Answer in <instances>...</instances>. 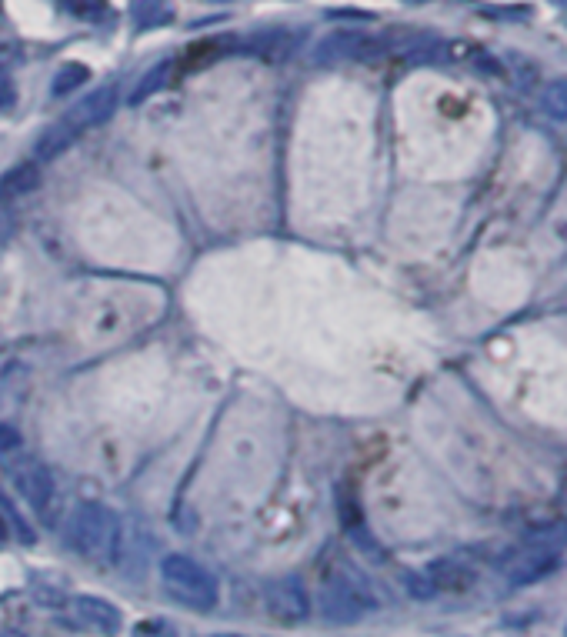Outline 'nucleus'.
<instances>
[{"label": "nucleus", "instance_id": "obj_1", "mask_svg": "<svg viewBox=\"0 0 567 637\" xmlns=\"http://www.w3.org/2000/svg\"><path fill=\"white\" fill-rule=\"evenodd\" d=\"M67 541L81 557L94 564H111L121 554V521L104 504L84 501L67 521Z\"/></svg>", "mask_w": 567, "mask_h": 637}, {"label": "nucleus", "instance_id": "obj_2", "mask_svg": "<svg viewBox=\"0 0 567 637\" xmlns=\"http://www.w3.org/2000/svg\"><path fill=\"white\" fill-rule=\"evenodd\" d=\"M161 581H164V591L171 594L174 601H181L184 607H191V611H214L217 601H221L217 577L187 554L164 557Z\"/></svg>", "mask_w": 567, "mask_h": 637}, {"label": "nucleus", "instance_id": "obj_3", "mask_svg": "<svg viewBox=\"0 0 567 637\" xmlns=\"http://www.w3.org/2000/svg\"><path fill=\"white\" fill-rule=\"evenodd\" d=\"M377 607L371 584L351 567H337L321 584V614L331 624H354Z\"/></svg>", "mask_w": 567, "mask_h": 637}, {"label": "nucleus", "instance_id": "obj_4", "mask_svg": "<svg viewBox=\"0 0 567 637\" xmlns=\"http://www.w3.org/2000/svg\"><path fill=\"white\" fill-rule=\"evenodd\" d=\"M561 544L564 537L557 531H537L521 544V551L507 557L504 577L511 587H531L544 577H551L561 567Z\"/></svg>", "mask_w": 567, "mask_h": 637}, {"label": "nucleus", "instance_id": "obj_5", "mask_svg": "<svg viewBox=\"0 0 567 637\" xmlns=\"http://www.w3.org/2000/svg\"><path fill=\"white\" fill-rule=\"evenodd\" d=\"M64 617H67V624L77 627V631L101 634V637H114L124 627V617L117 611V604L104 601V597H94V594L67 597Z\"/></svg>", "mask_w": 567, "mask_h": 637}, {"label": "nucleus", "instance_id": "obj_6", "mask_svg": "<svg viewBox=\"0 0 567 637\" xmlns=\"http://www.w3.org/2000/svg\"><path fill=\"white\" fill-rule=\"evenodd\" d=\"M11 477L24 501L31 504L37 514H47V507L54 504V477L47 471V464H41L37 457H24L21 464H14Z\"/></svg>", "mask_w": 567, "mask_h": 637}, {"label": "nucleus", "instance_id": "obj_7", "mask_svg": "<svg viewBox=\"0 0 567 637\" xmlns=\"http://www.w3.org/2000/svg\"><path fill=\"white\" fill-rule=\"evenodd\" d=\"M374 37H367L361 31H334L327 34L321 44L314 47V64H341V61H357V57H371L377 51Z\"/></svg>", "mask_w": 567, "mask_h": 637}, {"label": "nucleus", "instance_id": "obj_8", "mask_svg": "<svg viewBox=\"0 0 567 637\" xmlns=\"http://www.w3.org/2000/svg\"><path fill=\"white\" fill-rule=\"evenodd\" d=\"M267 611L284 624L304 621V617L311 614V601H307L304 584L297 581V577H284V581L271 584V591H267Z\"/></svg>", "mask_w": 567, "mask_h": 637}, {"label": "nucleus", "instance_id": "obj_9", "mask_svg": "<svg viewBox=\"0 0 567 637\" xmlns=\"http://www.w3.org/2000/svg\"><path fill=\"white\" fill-rule=\"evenodd\" d=\"M114 111H117V84H104V87H97V91L87 94L84 101L64 117V121L71 124L74 131L84 134V131H91V127H97V124L111 121Z\"/></svg>", "mask_w": 567, "mask_h": 637}, {"label": "nucleus", "instance_id": "obj_10", "mask_svg": "<svg viewBox=\"0 0 567 637\" xmlns=\"http://www.w3.org/2000/svg\"><path fill=\"white\" fill-rule=\"evenodd\" d=\"M337 514H341V524H344L347 537H351V541L361 547V551L371 554V561H384L381 544H377L374 537H371V531H367L361 504H357V497L347 491V487H337Z\"/></svg>", "mask_w": 567, "mask_h": 637}, {"label": "nucleus", "instance_id": "obj_11", "mask_svg": "<svg viewBox=\"0 0 567 637\" xmlns=\"http://www.w3.org/2000/svg\"><path fill=\"white\" fill-rule=\"evenodd\" d=\"M424 577L431 581L434 591H451V594L471 591L477 581V574L464 561H457V557H437V561L427 564Z\"/></svg>", "mask_w": 567, "mask_h": 637}, {"label": "nucleus", "instance_id": "obj_12", "mask_svg": "<svg viewBox=\"0 0 567 637\" xmlns=\"http://www.w3.org/2000/svg\"><path fill=\"white\" fill-rule=\"evenodd\" d=\"M304 41V31H284V27H274V31H261L254 34L247 47H251V54L264 57V61H284V57H291L297 47Z\"/></svg>", "mask_w": 567, "mask_h": 637}, {"label": "nucleus", "instance_id": "obj_13", "mask_svg": "<svg viewBox=\"0 0 567 637\" xmlns=\"http://www.w3.org/2000/svg\"><path fill=\"white\" fill-rule=\"evenodd\" d=\"M77 137H81V131H74L67 121L47 127V131L37 137V144H34L37 164H51V161H57V157H64L77 144Z\"/></svg>", "mask_w": 567, "mask_h": 637}, {"label": "nucleus", "instance_id": "obj_14", "mask_svg": "<svg viewBox=\"0 0 567 637\" xmlns=\"http://www.w3.org/2000/svg\"><path fill=\"white\" fill-rule=\"evenodd\" d=\"M41 184V164L37 161H24L11 167L7 174H0V201H17V197L31 194L34 187Z\"/></svg>", "mask_w": 567, "mask_h": 637}, {"label": "nucleus", "instance_id": "obj_15", "mask_svg": "<svg viewBox=\"0 0 567 637\" xmlns=\"http://www.w3.org/2000/svg\"><path fill=\"white\" fill-rule=\"evenodd\" d=\"M131 17L141 31H154V27H167L177 17L171 0H134Z\"/></svg>", "mask_w": 567, "mask_h": 637}, {"label": "nucleus", "instance_id": "obj_16", "mask_svg": "<svg viewBox=\"0 0 567 637\" xmlns=\"http://www.w3.org/2000/svg\"><path fill=\"white\" fill-rule=\"evenodd\" d=\"M174 61H161V64H154L151 71H147L141 81H137V87H134V94H131V104L134 107H141L144 101H151V97L161 91V87L171 81V74H174Z\"/></svg>", "mask_w": 567, "mask_h": 637}, {"label": "nucleus", "instance_id": "obj_17", "mask_svg": "<svg viewBox=\"0 0 567 637\" xmlns=\"http://www.w3.org/2000/svg\"><path fill=\"white\" fill-rule=\"evenodd\" d=\"M541 111L551 121H567V77H554L541 91Z\"/></svg>", "mask_w": 567, "mask_h": 637}, {"label": "nucleus", "instance_id": "obj_18", "mask_svg": "<svg viewBox=\"0 0 567 637\" xmlns=\"http://www.w3.org/2000/svg\"><path fill=\"white\" fill-rule=\"evenodd\" d=\"M87 77H91V71H87L84 64H64L61 71L54 74L51 94H54V97H67V94H74L77 87H84Z\"/></svg>", "mask_w": 567, "mask_h": 637}, {"label": "nucleus", "instance_id": "obj_19", "mask_svg": "<svg viewBox=\"0 0 567 637\" xmlns=\"http://www.w3.org/2000/svg\"><path fill=\"white\" fill-rule=\"evenodd\" d=\"M61 4L74 17H84V21H101L107 14V0H61Z\"/></svg>", "mask_w": 567, "mask_h": 637}, {"label": "nucleus", "instance_id": "obj_20", "mask_svg": "<svg viewBox=\"0 0 567 637\" xmlns=\"http://www.w3.org/2000/svg\"><path fill=\"white\" fill-rule=\"evenodd\" d=\"M21 444H24L21 431H17L14 424L0 421V461H4V457H14L17 451H21Z\"/></svg>", "mask_w": 567, "mask_h": 637}, {"label": "nucleus", "instance_id": "obj_21", "mask_svg": "<svg viewBox=\"0 0 567 637\" xmlns=\"http://www.w3.org/2000/svg\"><path fill=\"white\" fill-rule=\"evenodd\" d=\"M404 581H407V591H411L414 597H431L434 594V587L424 574H404Z\"/></svg>", "mask_w": 567, "mask_h": 637}, {"label": "nucleus", "instance_id": "obj_22", "mask_svg": "<svg viewBox=\"0 0 567 637\" xmlns=\"http://www.w3.org/2000/svg\"><path fill=\"white\" fill-rule=\"evenodd\" d=\"M4 534H7V524H4V517H0V541H4Z\"/></svg>", "mask_w": 567, "mask_h": 637}, {"label": "nucleus", "instance_id": "obj_23", "mask_svg": "<svg viewBox=\"0 0 567 637\" xmlns=\"http://www.w3.org/2000/svg\"><path fill=\"white\" fill-rule=\"evenodd\" d=\"M217 637H244V634H217Z\"/></svg>", "mask_w": 567, "mask_h": 637}, {"label": "nucleus", "instance_id": "obj_24", "mask_svg": "<svg viewBox=\"0 0 567 637\" xmlns=\"http://www.w3.org/2000/svg\"><path fill=\"white\" fill-rule=\"evenodd\" d=\"M407 4H427V0H407Z\"/></svg>", "mask_w": 567, "mask_h": 637}]
</instances>
